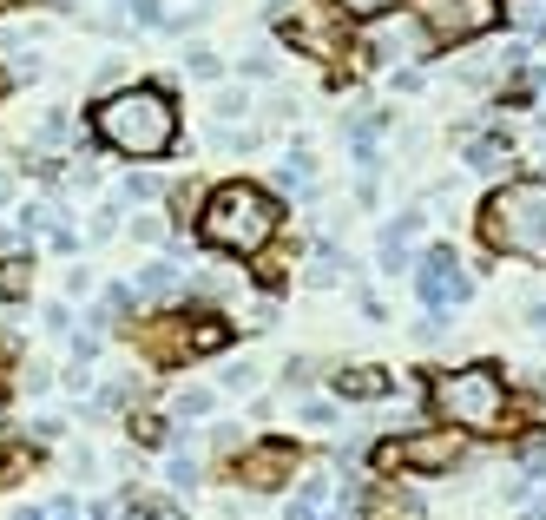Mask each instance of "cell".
Listing matches in <instances>:
<instances>
[{
  "label": "cell",
  "mask_w": 546,
  "mask_h": 520,
  "mask_svg": "<svg viewBox=\"0 0 546 520\" xmlns=\"http://www.w3.org/2000/svg\"><path fill=\"white\" fill-rule=\"evenodd\" d=\"M185 66H191L198 79H218V73H224V60H218L211 47H191V53H185Z\"/></svg>",
  "instance_id": "cell-18"
},
{
  "label": "cell",
  "mask_w": 546,
  "mask_h": 520,
  "mask_svg": "<svg viewBox=\"0 0 546 520\" xmlns=\"http://www.w3.org/2000/svg\"><path fill=\"white\" fill-rule=\"evenodd\" d=\"M336 395L343 402H382V395H395V376L389 369H375V363H362V369H336Z\"/></svg>",
  "instance_id": "cell-9"
},
{
  "label": "cell",
  "mask_w": 546,
  "mask_h": 520,
  "mask_svg": "<svg viewBox=\"0 0 546 520\" xmlns=\"http://www.w3.org/2000/svg\"><path fill=\"white\" fill-rule=\"evenodd\" d=\"M132 14H139L145 27H165V14H158V0H132Z\"/></svg>",
  "instance_id": "cell-24"
},
{
  "label": "cell",
  "mask_w": 546,
  "mask_h": 520,
  "mask_svg": "<svg viewBox=\"0 0 546 520\" xmlns=\"http://www.w3.org/2000/svg\"><path fill=\"white\" fill-rule=\"evenodd\" d=\"M93 132L125 158H165L178 145V106L165 86H125L93 112Z\"/></svg>",
  "instance_id": "cell-1"
},
{
  "label": "cell",
  "mask_w": 546,
  "mask_h": 520,
  "mask_svg": "<svg viewBox=\"0 0 546 520\" xmlns=\"http://www.w3.org/2000/svg\"><path fill=\"white\" fill-rule=\"evenodd\" d=\"M132 435H139V442H165V422H158V415H132Z\"/></svg>",
  "instance_id": "cell-20"
},
{
  "label": "cell",
  "mask_w": 546,
  "mask_h": 520,
  "mask_svg": "<svg viewBox=\"0 0 546 520\" xmlns=\"http://www.w3.org/2000/svg\"><path fill=\"white\" fill-rule=\"evenodd\" d=\"M66 139V119L60 112H47V119H40V145H60Z\"/></svg>",
  "instance_id": "cell-22"
},
{
  "label": "cell",
  "mask_w": 546,
  "mask_h": 520,
  "mask_svg": "<svg viewBox=\"0 0 546 520\" xmlns=\"http://www.w3.org/2000/svg\"><path fill=\"white\" fill-rule=\"evenodd\" d=\"M422 224H428L422 211H402V218L382 231V270H389V277H395V270H408V244L422 237Z\"/></svg>",
  "instance_id": "cell-10"
},
{
  "label": "cell",
  "mask_w": 546,
  "mask_h": 520,
  "mask_svg": "<svg viewBox=\"0 0 546 520\" xmlns=\"http://www.w3.org/2000/svg\"><path fill=\"white\" fill-rule=\"evenodd\" d=\"M415 290H422L428 310H441V303H461L474 284H468V270H461V257H454L448 244H435V251L422 257V270H415Z\"/></svg>",
  "instance_id": "cell-8"
},
{
  "label": "cell",
  "mask_w": 546,
  "mask_h": 520,
  "mask_svg": "<svg viewBox=\"0 0 546 520\" xmlns=\"http://www.w3.org/2000/svg\"><path fill=\"white\" fill-rule=\"evenodd\" d=\"M527 520H546V494H540V501H533V507H527Z\"/></svg>",
  "instance_id": "cell-27"
},
{
  "label": "cell",
  "mask_w": 546,
  "mask_h": 520,
  "mask_svg": "<svg viewBox=\"0 0 546 520\" xmlns=\"http://www.w3.org/2000/svg\"><path fill=\"white\" fill-rule=\"evenodd\" d=\"M250 382H257V369H250V363H237L231 376H224V389H250Z\"/></svg>",
  "instance_id": "cell-25"
},
{
  "label": "cell",
  "mask_w": 546,
  "mask_h": 520,
  "mask_svg": "<svg viewBox=\"0 0 546 520\" xmlns=\"http://www.w3.org/2000/svg\"><path fill=\"white\" fill-rule=\"evenodd\" d=\"M316 514H323V481H310V488L290 501V520H316Z\"/></svg>",
  "instance_id": "cell-16"
},
{
  "label": "cell",
  "mask_w": 546,
  "mask_h": 520,
  "mask_svg": "<svg viewBox=\"0 0 546 520\" xmlns=\"http://www.w3.org/2000/svg\"><path fill=\"white\" fill-rule=\"evenodd\" d=\"M415 20H422L428 47H461V40H474L500 20V0H422Z\"/></svg>",
  "instance_id": "cell-5"
},
{
  "label": "cell",
  "mask_w": 546,
  "mask_h": 520,
  "mask_svg": "<svg viewBox=\"0 0 546 520\" xmlns=\"http://www.w3.org/2000/svg\"><path fill=\"white\" fill-rule=\"evenodd\" d=\"M165 290H178V270L172 264H145L139 284H132V297H165Z\"/></svg>",
  "instance_id": "cell-14"
},
{
  "label": "cell",
  "mask_w": 546,
  "mask_h": 520,
  "mask_svg": "<svg viewBox=\"0 0 546 520\" xmlns=\"http://www.w3.org/2000/svg\"><path fill=\"white\" fill-rule=\"evenodd\" d=\"M277 224H283V205L270 191L244 185V178H237V185H218L198 211V237L224 257H257L270 237H277Z\"/></svg>",
  "instance_id": "cell-2"
},
{
  "label": "cell",
  "mask_w": 546,
  "mask_h": 520,
  "mask_svg": "<svg viewBox=\"0 0 546 520\" xmlns=\"http://www.w3.org/2000/svg\"><path fill=\"white\" fill-rule=\"evenodd\" d=\"M33 290V264L27 257H0V297H27Z\"/></svg>",
  "instance_id": "cell-13"
},
{
  "label": "cell",
  "mask_w": 546,
  "mask_h": 520,
  "mask_svg": "<svg viewBox=\"0 0 546 520\" xmlns=\"http://www.w3.org/2000/svg\"><path fill=\"white\" fill-rule=\"evenodd\" d=\"M0 198H7V178H0Z\"/></svg>",
  "instance_id": "cell-28"
},
{
  "label": "cell",
  "mask_w": 546,
  "mask_h": 520,
  "mask_svg": "<svg viewBox=\"0 0 546 520\" xmlns=\"http://www.w3.org/2000/svg\"><path fill=\"white\" fill-rule=\"evenodd\" d=\"M468 165H474V172H500V165H507V139H500V132L474 139V145H468Z\"/></svg>",
  "instance_id": "cell-12"
},
{
  "label": "cell",
  "mask_w": 546,
  "mask_h": 520,
  "mask_svg": "<svg viewBox=\"0 0 546 520\" xmlns=\"http://www.w3.org/2000/svg\"><path fill=\"white\" fill-rule=\"evenodd\" d=\"M283 185H290V191H316V172H310V158H290V165H283Z\"/></svg>",
  "instance_id": "cell-17"
},
{
  "label": "cell",
  "mask_w": 546,
  "mask_h": 520,
  "mask_svg": "<svg viewBox=\"0 0 546 520\" xmlns=\"http://www.w3.org/2000/svg\"><path fill=\"white\" fill-rule=\"evenodd\" d=\"M336 14H349V20H382V14H395V0H329Z\"/></svg>",
  "instance_id": "cell-15"
},
{
  "label": "cell",
  "mask_w": 546,
  "mask_h": 520,
  "mask_svg": "<svg viewBox=\"0 0 546 520\" xmlns=\"http://www.w3.org/2000/svg\"><path fill=\"white\" fill-rule=\"evenodd\" d=\"M428 409L461 435H500L507 422V376L494 363H468V369H441L428 382Z\"/></svg>",
  "instance_id": "cell-3"
},
{
  "label": "cell",
  "mask_w": 546,
  "mask_h": 520,
  "mask_svg": "<svg viewBox=\"0 0 546 520\" xmlns=\"http://www.w3.org/2000/svg\"><path fill=\"white\" fill-rule=\"evenodd\" d=\"M172 488H178V494L198 488V461H191V455H172Z\"/></svg>",
  "instance_id": "cell-19"
},
{
  "label": "cell",
  "mask_w": 546,
  "mask_h": 520,
  "mask_svg": "<svg viewBox=\"0 0 546 520\" xmlns=\"http://www.w3.org/2000/svg\"><path fill=\"white\" fill-rule=\"evenodd\" d=\"M204 409H211V395H204V389H185V395H178V415H204Z\"/></svg>",
  "instance_id": "cell-21"
},
{
  "label": "cell",
  "mask_w": 546,
  "mask_h": 520,
  "mask_svg": "<svg viewBox=\"0 0 546 520\" xmlns=\"http://www.w3.org/2000/svg\"><path fill=\"white\" fill-rule=\"evenodd\" d=\"M527 323H533V330L546 336V303H533V310H527Z\"/></svg>",
  "instance_id": "cell-26"
},
{
  "label": "cell",
  "mask_w": 546,
  "mask_h": 520,
  "mask_svg": "<svg viewBox=\"0 0 546 520\" xmlns=\"http://www.w3.org/2000/svg\"><path fill=\"white\" fill-rule=\"evenodd\" d=\"M283 40H290V47H303V53H316V60H336V33L316 27V20H290V27H283Z\"/></svg>",
  "instance_id": "cell-11"
},
{
  "label": "cell",
  "mask_w": 546,
  "mask_h": 520,
  "mask_svg": "<svg viewBox=\"0 0 546 520\" xmlns=\"http://www.w3.org/2000/svg\"><path fill=\"white\" fill-rule=\"evenodd\" d=\"M231 474L244 481V488L270 494V488H283V481L297 474V448L290 442H257V448H244V455L231 461Z\"/></svg>",
  "instance_id": "cell-7"
},
{
  "label": "cell",
  "mask_w": 546,
  "mask_h": 520,
  "mask_svg": "<svg viewBox=\"0 0 546 520\" xmlns=\"http://www.w3.org/2000/svg\"><path fill=\"white\" fill-rule=\"evenodd\" d=\"M481 237H487V251H500V257L546 264V185L540 178L500 185L481 205Z\"/></svg>",
  "instance_id": "cell-4"
},
{
  "label": "cell",
  "mask_w": 546,
  "mask_h": 520,
  "mask_svg": "<svg viewBox=\"0 0 546 520\" xmlns=\"http://www.w3.org/2000/svg\"><path fill=\"white\" fill-rule=\"evenodd\" d=\"M125 198H158V178H152V172H139L132 185H125Z\"/></svg>",
  "instance_id": "cell-23"
},
{
  "label": "cell",
  "mask_w": 546,
  "mask_h": 520,
  "mask_svg": "<svg viewBox=\"0 0 546 520\" xmlns=\"http://www.w3.org/2000/svg\"><path fill=\"white\" fill-rule=\"evenodd\" d=\"M468 455V442L461 435H448V428H435V435H408V442H382L375 448V468H402V474H448L454 461Z\"/></svg>",
  "instance_id": "cell-6"
}]
</instances>
